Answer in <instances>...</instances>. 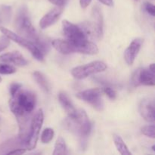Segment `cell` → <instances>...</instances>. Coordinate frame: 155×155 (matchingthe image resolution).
<instances>
[{"mask_svg": "<svg viewBox=\"0 0 155 155\" xmlns=\"http://www.w3.org/2000/svg\"><path fill=\"white\" fill-rule=\"evenodd\" d=\"M142 42H143V40L139 38L134 39L130 43L128 48L126 49L125 52H124V59L129 65H132L133 64L139 50H140Z\"/></svg>", "mask_w": 155, "mask_h": 155, "instance_id": "obj_14", "label": "cell"}, {"mask_svg": "<svg viewBox=\"0 0 155 155\" xmlns=\"http://www.w3.org/2000/svg\"><path fill=\"white\" fill-rule=\"evenodd\" d=\"M2 82V78H1V77H0V83H1Z\"/></svg>", "mask_w": 155, "mask_h": 155, "instance_id": "obj_34", "label": "cell"}, {"mask_svg": "<svg viewBox=\"0 0 155 155\" xmlns=\"http://www.w3.org/2000/svg\"><path fill=\"white\" fill-rule=\"evenodd\" d=\"M101 3L107 6H113L114 2L113 0H99Z\"/></svg>", "mask_w": 155, "mask_h": 155, "instance_id": "obj_32", "label": "cell"}, {"mask_svg": "<svg viewBox=\"0 0 155 155\" xmlns=\"http://www.w3.org/2000/svg\"><path fill=\"white\" fill-rule=\"evenodd\" d=\"M0 31L7 36L10 40L14 41V42H17L20 45L23 46L24 48H27V50L30 51L32 55L35 58L39 61H44V55L42 54V51L38 48V47L33 43L31 41L28 40V39H25V38L22 37V36H19L18 34H16L15 33L12 32V30H8L7 28H5L3 27H0Z\"/></svg>", "mask_w": 155, "mask_h": 155, "instance_id": "obj_7", "label": "cell"}, {"mask_svg": "<svg viewBox=\"0 0 155 155\" xmlns=\"http://www.w3.org/2000/svg\"><path fill=\"white\" fill-rule=\"evenodd\" d=\"M64 126L65 129L80 138L83 146V144H86V139L92 130V125L84 110L80 109L77 110L74 116H68L65 120Z\"/></svg>", "mask_w": 155, "mask_h": 155, "instance_id": "obj_2", "label": "cell"}, {"mask_svg": "<svg viewBox=\"0 0 155 155\" xmlns=\"http://www.w3.org/2000/svg\"><path fill=\"white\" fill-rule=\"evenodd\" d=\"M142 134L145 136H148V137L151 138V139H154L155 138V127L154 125H150V126H145L142 128Z\"/></svg>", "mask_w": 155, "mask_h": 155, "instance_id": "obj_24", "label": "cell"}, {"mask_svg": "<svg viewBox=\"0 0 155 155\" xmlns=\"http://www.w3.org/2000/svg\"><path fill=\"white\" fill-rule=\"evenodd\" d=\"M114 142L115 146H116L117 149L122 155H131L132 153L129 151L128 147L124 142L122 138L118 135L114 134L113 136Z\"/></svg>", "mask_w": 155, "mask_h": 155, "instance_id": "obj_19", "label": "cell"}, {"mask_svg": "<svg viewBox=\"0 0 155 155\" xmlns=\"http://www.w3.org/2000/svg\"><path fill=\"white\" fill-rule=\"evenodd\" d=\"M21 86H22V85L20 84V83H12V85H11L10 86V93H11V95H14L15 93H16L17 92H18V90H19L21 88Z\"/></svg>", "mask_w": 155, "mask_h": 155, "instance_id": "obj_28", "label": "cell"}, {"mask_svg": "<svg viewBox=\"0 0 155 155\" xmlns=\"http://www.w3.org/2000/svg\"><path fill=\"white\" fill-rule=\"evenodd\" d=\"M144 9L145 10V12L147 13H148L149 15H151V16L154 17L155 15V8L154 5L153 4L150 2H145L144 4Z\"/></svg>", "mask_w": 155, "mask_h": 155, "instance_id": "obj_26", "label": "cell"}, {"mask_svg": "<svg viewBox=\"0 0 155 155\" xmlns=\"http://www.w3.org/2000/svg\"><path fill=\"white\" fill-rule=\"evenodd\" d=\"M36 97L33 92L20 89L9 100V107L19 124L20 133L27 131L29 117L34 110Z\"/></svg>", "mask_w": 155, "mask_h": 155, "instance_id": "obj_1", "label": "cell"}, {"mask_svg": "<svg viewBox=\"0 0 155 155\" xmlns=\"http://www.w3.org/2000/svg\"><path fill=\"white\" fill-rule=\"evenodd\" d=\"M9 44H10V39L7 36L5 35L0 36V52L5 49L8 46Z\"/></svg>", "mask_w": 155, "mask_h": 155, "instance_id": "obj_25", "label": "cell"}, {"mask_svg": "<svg viewBox=\"0 0 155 155\" xmlns=\"http://www.w3.org/2000/svg\"><path fill=\"white\" fill-rule=\"evenodd\" d=\"M43 120V111L42 109H39L33 117L30 122L28 136L25 144V147L27 150H33L36 148Z\"/></svg>", "mask_w": 155, "mask_h": 155, "instance_id": "obj_6", "label": "cell"}, {"mask_svg": "<svg viewBox=\"0 0 155 155\" xmlns=\"http://www.w3.org/2000/svg\"><path fill=\"white\" fill-rule=\"evenodd\" d=\"M106 68H107V65L104 62L96 61L91 62L83 66L74 68L71 71V74L74 78L77 80H83L91 75L102 72L105 71Z\"/></svg>", "mask_w": 155, "mask_h": 155, "instance_id": "obj_9", "label": "cell"}, {"mask_svg": "<svg viewBox=\"0 0 155 155\" xmlns=\"http://www.w3.org/2000/svg\"><path fill=\"white\" fill-rule=\"evenodd\" d=\"M0 62L6 64H14L18 66H25L27 61L19 51H12L0 55Z\"/></svg>", "mask_w": 155, "mask_h": 155, "instance_id": "obj_15", "label": "cell"}, {"mask_svg": "<svg viewBox=\"0 0 155 155\" xmlns=\"http://www.w3.org/2000/svg\"><path fill=\"white\" fill-rule=\"evenodd\" d=\"M12 15V8L9 6L2 5L0 6V21L2 23L9 22Z\"/></svg>", "mask_w": 155, "mask_h": 155, "instance_id": "obj_21", "label": "cell"}, {"mask_svg": "<svg viewBox=\"0 0 155 155\" xmlns=\"http://www.w3.org/2000/svg\"><path fill=\"white\" fill-rule=\"evenodd\" d=\"M103 91H104V93H105L106 95L109 97V98H110V99L114 100L116 98L117 93H116V92H115L114 89H113L112 88L107 86V87L104 88Z\"/></svg>", "mask_w": 155, "mask_h": 155, "instance_id": "obj_27", "label": "cell"}, {"mask_svg": "<svg viewBox=\"0 0 155 155\" xmlns=\"http://www.w3.org/2000/svg\"><path fill=\"white\" fill-rule=\"evenodd\" d=\"M154 72L149 68H139L133 74L131 83L133 86H154Z\"/></svg>", "mask_w": 155, "mask_h": 155, "instance_id": "obj_11", "label": "cell"}, {"mask_svg": "<svg viewBox=\"0 0 155 155\" xmlns=\"http://www.w3.org/2000/svg\"><path fill=\"white\" fill-rule=\"evenodd\" d=\"M79 27L83 30L87 38L100 40L103 36V18L99 7L97 5L93 7L92 21H85Z\"/></svg>", "mask_w": 155, "mask_h": 155, "instance_id": "obj_5", "label": "cell"}, {"mask_svg": "<svg viewBox=\"0 0 155 155\" xmlns=\"http://www.w3.org/2000/svg\"><path fill=\"white\" fill-rule=\"evenodd\" d=\"M136 1H137V0H136Z\"/></svg>", "mask_w": 155, "mask_h": 155, "instance_id": "obj_36", "label": "cell"}, {"mask_svg": "<svg viewBox=\"0 0 155 155\" xmlns=\"http://www.w3.org/2000/svg\"><path fill=\"white\" fill-rule=\"evenodd\" d=\"M63 33L67 39L78 45H83L88 42V38L79 26L64 20L62 22Z\"/></svg>", "mask_w": 155, "mask_h": 155, "instance_id": "obj_8", "label": "cell"}, {"mask_svg": "<svg viewBox=\"0 0 155 155\" xmlns=\"http://www.w3.org/2000/svg\"><path fill=\"white\" fill-rule=\"evenodd\" d=\"M54 137V130L51 128H46L42 132L41 136V141L42 143L48 144L51 142Z\"/></svg>", "mask_w": 155, "mask_h": 155, "instance_id": "obj_22", "label": "cell"}, {"mask_svg": "<svg viewBox=\"0 0 155 155\" xmlns=\"http://www.w3.org/2000/svg\"><path fill=\"white\" fill-rule=\"evenodd\" d=\"M48 1L57 6H63L64 4V0H48Z\"/></svg>", "mask_w": 155, "mask_h": 155, "instance_id": "obj_31", "label": "cell"}, {"mask_svg": "<svg viewBox=\"0 0 155 155\" xmlns=\"http://www.w3.org/2000/svg\"><path fill=\"white\" fill-rule=\"evenodd\" d=\"M1 23H2V22H1V21H0V24H1Z\"/></svg>", "mask_w": 155, "mask_h": 155, "instance_id": "obj_35", "label": "cell"}, {"mask_svg": "<svg viewBox=\"0 0 155 155\" xmlns=\"http://www.w3.org/2000/svg\"><path fill=\"white\" fill-rule=\"evenodd\" d=\"M33 78L36 80V82L37 83V84L39 85V87L42 89L45 92L48 93L50 92V85L48 83V80L45 78V76L42 74V73L39 72V71H36V72L33 73Z\"/></svg>", "mask_w": 155, "mask_h": 155, "instance_id": "obj_18", "label": "cell"}, {"mask_svg": "<svg viewBox=\"0 0 155 155\" xmlns=\"http://www.w3.org/2000/svg\"><path fill=\"white\" fill-rule=\"evenodd\" d=\"M51 45L58 52L64 54L74 52L83 53L86 54H96L98 52L97 45L89 41L84 45H78L73 43L68 39H54L51 42Z\"/></svg>", "mask_w": 155, "mask_h": 155, "instance_id": "obj_4", "label": "cell"}, {"mask_svg": "<svg viewBox=\"0 0 155 155\" xmlns=\"http://www.w3.org/2000/svg\"><path fill=\"white\" fill-rule=\"evenodd\" d=\"M102 90L100 89H90L78 92L76 95L77 98L90 104L95 110L101 111L104 108V103L101 99Z\"/></svg>", "mask_w": 155, "mask_h": 155, "instance_id": "obj_10", "label": "cell"}, {"mask_svg": "<svg viewBox=\"0 0 155 155\" xmlns=\"http://www.w3.org/2000/svg\"><path fill=\"white\" fill-rule=\"evenodd\" d=\"M68 154V150H67L66 144L65 141L61 136H58L56 140L55 145H54V151L53 152L54 155H60V154Z\"/></svg>", "mask_w": 155, "mask_h": 155, "instance_id": "obj_20", "label": "cell"}, {"mask_svg": "<svg viewBox=\"0 0 155 155\" xmlns=\"http://www.w3.org/2000/svg\"><path fill=\"white\" fill-rule=\"evenodd\" d=\"M58 100L59 102L61 103V106L63 107V108L64 109L65 111L68 113V116L69 117H73L75 115L77 110L74 107V104H72L71 101L70 100L69 97L68 96L65 92H61L58 95Z\"/></svg>", "mask_w": 155, "mask_h": 155, "instance_id": "obj_16", "label": "cell"}, {"mask_svg": "<svg viewBox=\"0 0 155 155\" xmlns=\"http://www.w3.org/2000/svg\"><path fill=\"white\" fill-rule=\"evenodd\" d=\"M26 152V149L21 148H15V149L12 150L9 152L7 153V154H23Z\"/></svg>", "mask_w": 155, "mask_h": 155, "instance_id": "obj_29", "label": "cell"}, {"mask_svg": "<svg viewBox=\"0 0 155 155\" xmlns=\"http://www.w3.org/2000/svg\"><path fill=\"white\" fill-rule=\"evenodd\" d=\"M15 29L18 34L21 35V36L31 41L36 45L42 39L32 24L28 11L25 5L22 6L18 11V15L15 18Z\"/></svg>", "mask_w": 155, "mask_h": 155, "instance_id": "obj_3", "label": "cell"}, {"mask_svg": "<svg viewBox=\"0 0 155 155\" xmlns=\"http://www.w3.org/2000/svg\"><path fill=\"white\" fill-rule=\"evenodd\" d=\"M23 145H24V142L21 141V139L18 136V137L13 138V139H11L9 140L6 141V142H3L0 145V151H2L5 154L6 152V154H7L8 152H9L12 150L19 148V147L23 146Z\"/></svg>", "mask_w": 155, "mask_h": 155, "instance_id": "obj_17", "label": "cell"}, {"mask_svg": "<svg viewBox=\"0 0 155 155\" xmlns=\"http://www.w3.org/2000/svg\"><path fill=\"white\" fill-rule=\"evenodd\" d=\"M152 150H153V151H155V149H154V145H153V146H152Z\"/></svg>", "mask_w": 155, "mask_h": 155, "instance_id": "obj_33", "label": "cell"}, {"mask_svg": "<svg viewBox=\"0 0 155 155\" xmlns=\"http://www.w3.org/2000/svg\"><path fill=\"white\" fill-rule=\"evenodd\" d=\"M15 72H16V68L12 65L8 64L6 63L0 64V74L8 75V74H15Z\"/></svg>", "mask_w": 155, "mask_h": 155, "instance_id": "obj_23", "label": "cell"}, {"mask_svg": "<svg viewBox=\"0 0 155 155\" xmlns=\"http://www.w3.org/2000/svg\"><path fill=\"white\" fill-rule=\"evenodd\" d=\"M63 11V6H57L50 11L39 21V26L41 28L45 29L54 24L59 19Z\"/></svg>", "mask_w": 155, "mask_h": 155, "instance_id": "obj_13", "label": "cell"}, {"mask_svg": "<svg viewBox=\"0 0 155 155\" xmlns=\"http://www.w3.org/2000/svg\"><path fill=\"white\" fill-rule=\"evenodd\" d=\"M139 113L143 119L150 123L155 120V110L154 101L150 99H143L139 104Z\"/></svg>", "mask_w": 155, "mask_h": 155, "instance_id": "obj_12", "label": "cell"}, {"mask_svg": "<svg viewBox=\"0 0 155 155\" xmlns=\"http://www.w3.org/2000/svg\"><path fill=\"white\" fill-rule=\"evenodd\" d=\"M91 2H92V0H80V6L83 8H86L89 5Z\"/></svg>", "mask_w": 155, "mask_h": 155, "instance_id": "obj_30", "label": "cell"}]
</instances>
